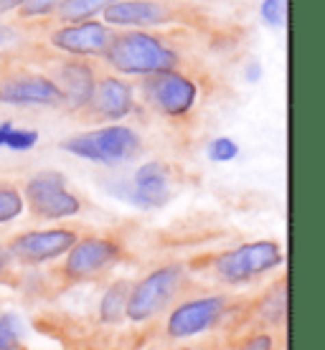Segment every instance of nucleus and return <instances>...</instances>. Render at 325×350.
I'll list each match as a JSON object with an SVG mask.
<instances>
[{
  "label": "nucleus",
  "mask_w": 325,
  "mask_h": 350,
  "mask_svg": "<svg viewBox=\"0 0 325 350\" xmlns=\"http://www.w3.org/2000/svg\"><path fill=\"white\" fill-rule=\"evenodd\" d=\"M23 201L34 216L46 221L71 219L81 211V201L66 188V178L59 170H41L28 178Z\"/></svg>",
  "instance_id": "nucleus-6"
},
{
  "label": "nucleus",
  "mask_w": 325,
  "mask_h": 350,
  "mask_svg": "<svg viewBox=\"0 0 325 350\" xmlns=\"http://www.w3.org/2000/svg\"><path fill=\"white\" fill-rule=\"evenodd\" d=\"M259 10H262V18L267 26L280 28L285 26V18H287V0H264Z\"/></svg>",
  "instance_id": "nucleus-22"
},
{
  "label": "nucleus",
  "mask_w": 325,
  "mask_h": 350,
  "mask_svg": "<svg viewBox=\"0 0 325 350\" xmlns=\"http://www.w3.org/2000/svg\"><path fill=\"white\" fill-rule=\"evenodd\" d=\"M237 155H239V145L234 140H229V137H216L209 145V158L213 163H229V160H234Z\"/></svg>",
  "instance_id": "nucleus-23"
},
{
  "label": "nucleus",
  "mask_w": 325,
  "mask_h": 350,
  "mask_svg": "<svg viewBox=\"0 0 325 350\" xmlns=\"http://www.w3.org/2000/svg\"><path fill=\"white\" fill-rule=\"evenodd\" d=\"M62 150L81 160L117 165V163H127V160L138 158L142 150V140L127 124H107V127L79 132L69 140H64Z\"/></svg>",
  "instance_id": "nucleus-3"
},
{
  "label": "nucleus",
  "mask_w": 325,
  "mask_h": 350,
  "mask_svg": "<svg viewBox=\"0 0 325 350\" xmlns=\"http://www.w3.org/2000/svg\"><path fill=\"white\" fill-rule=\"evenodd\" d=\"M176 350H198V348H194V345H183V348H176Z\"/></svg>",
  "instance_id": "nucleus-31"
},
{
  "label": "nucleus",
  "mask_w": 325,
  "mask_h": 350,
  "mask_svg": "<svg viewBox=\"0 0 325 350\" xmlns=\"http://www.w3.org/2000/svg\"><path fill=\"white\" fill-rule=\"evenodd\" d=\"M170 8L158 0H117L102 10L105 26H130L148 28L170 21Z\"/></svg>",
  "instance_id": "nucleus-14"
},
{
  "label": "nucleus",
  "mask_w": 325,
  "mask_h": 350,
  "mask_svg": "<svg viewBox=\"0 0 325 350\" xmlns=\"http://www.w3.org/2000/svg\"><path fill=\"white\" fill-rule=\"evenodd\" d=\"M234 350H277V342H274L272 333H267V330H257V333L246 335L244 340L239 342Z\"/></svg>",
  "instance_id": "nucleus-24"
},
{
  "label": "nucleus",
  "mask_w": 325,
  "mask_h": 350,
  "mask_svg": "<svg viewBox=\"0 0 325 350\" xmlns=\"http://www.w3.org/2000/svg\"><path fill=\"white\" fill-rule=\"evenodd\" d=\"M170 201V170L160 160L142 163L132 178V203L142 208H163Z\"/></svg>",
  "instance_id": "nucleus-15"
},
{
  "label": "nucleus",
  "mask_w": 325,
  "mask_h": 350,
  "mask_svg": "<svg viewBox=\"0 0 325 350\" xmlns=\"http://www.w3.org/2000/svg\"><path fill=\"white\" fill-rule=\"evenodd\" d=\"M77 231L71 228H38V231H23L5 244L13 262L23 267H38L51 259H59L77 244Z\"/></svg>",
  "instance_id": "nucleus-9"
},
{
  "label": "nucleus",
  "mask_w": 325,
  "mask_h": 350,
  "mask_svg": "<svg viewBox=\"0 0 325 350\" xmlns=\"http://www.w3.org/2000/svg\"><path fill=\"white\" fill-rule=\"evenodd\" d=\"M130 280H117L112 287H107V292L99 299V323L105 325H117L122 323L125 310H127V297H130Z\"/></svg>",
  "instance_id": "nucleus-17"
},
{
  "label": "nucleus",
  "mask_w": 325,
  "mask_h": 350,
  "mask_svg": "<svg viewBox=\"0 0 325 350\" xmlns=\"http://www.w3.org/2000/svg\"><path fill=\"white\" fill-rule=\"evenodd\" d=\"M135 109V92L125 79L105 74L97 77L94 92L89 96V105L81 109L89 120H125Z\"/></svg>",
  "instance_id": "nucleus-12"
},
{
  "label": "nucleus",
  "mask_w": 325,
  "mask_h": 350,
  "mask_svg": "<svg viewBox=\"0 0 325 350\" xmlns=\"http://www.w3.org/2000/svg\"><path fill=\"white\" fill-rule=\"evenodd\" d=\"M23 5V0H0V16L8 13V10H16Z\"/></svg>",
  "instance_id": "nucleus-29"
},
{
  "label": "nucleus",
  "mask_w": 325,
  "mask_h": 350,
  "mask_svg": "<svg viewBox=\"0 0 325 350\" xmlns=\"http://www.w3.org/2000/svg\"><path fill=\"white\" fill-rule=\"evenodd\" d=\"M26 208V201L18 188L13 185H0V224H10L16 221Z\"/></svg>",
  "instance_id": "nucleus-19"
},
{
  "label": "nucleus",
  "mask_w": 325,
  "mask_h": 350,
  "mask_svg": "<svg viewBox=\"0 0 325 350\" xmlns=\"http://www.w3.org/2000/svg\"><path fill=\"white\" fill-rule=\"evenodd\" d=\"M185 280H188V274H185L183 264H166V267L153 269L130 287L125 317L132 323L153 320L173 305V299L185 289Z\"/></svg>",
  "instance_id": "nucleus-2"
},
{
  "label": "nucleus",
  "mask_w": 325,
  "mask_h": 350,
  "mask_svg": "<svg viewBox=\"0 0 325 350\" xmlns=\"http://www.w3.org/2000/svg\"><path fill=\"white\" fill-rule=\"evenodd\" d=\"M122 259V244L107 237H84L66 252L62 267V280L69 284H79L102 277Z\"/></svg>",
  "instance_id": "nucleus-7"
},
{
  "label": "nucleus",
  "mask_w": 325,
  "mask_h": 350,
  "mask_svg": "<svg viewBox=\"0 0 325 350\" xmlns=\"http://www.w3.org/2000/svg\"><path fill=\"white\" fill-rule=\"evenodd\" d=\"M0 105L64 107V96L46 74L8 71V74L0 77Z\"/></svg>",
  "instance_id": "nucleus-10"
},
{
  "label": "nucleus",
  "mask_w": 325,
  "mask_h": 350,
  "mask_svg": "<svg viewBox=\"0 0 325 350\" xmlns=\"http://www.w3.org/2000/svg\"><path fill=\"white\" fill-rule=\"evenodd\" d=\"M282 259L285 256H282V249L277 241H249V244H242L237 249L216 254L211 269L221 284L239 287V284H249L257 277L277 269Z\"/></svg>",
  "instance_id": "nucleus-4"
},
{
  "label": "nucleus",
  "mask_w": 325,
  "mask_h": 350,
  "mask_svg": "<svg viewBox=\"0 0 325 350\" xmlns=\"http://www.w3.org/2000/svg\"><path fill=\"white\" fill-rule=\"evenodd\" d=\"M49 79L59 87L64 96V107L69 109H84L89 105V96L94 92L97 84V74L84 59H69V62H59L53 66Z\"/></svg>",
  "instance_id": "nucleus-13"
},
{
  "label": "nucleus",
  "mask_w": 325,
  "mask_h": 350,
  "mask_svg": "<svg viewBox=\"0 0 325 350\" xmlns=\"http://www.w3.org/2000/svg\"><path fill=\"white\" fill-rule=\"evenodd\" d=\"M16 38V31L10 26H5V23H0V46H5V44H10Z\"/></svg>",
  "instance_id": "nucleus-28"
},
{
  "label": "nucleus",
  "mask_w": 325,
  "mask_h": 350,
  "mask_svg": "<svg viewBox=\"0 0 325 350\" xmlns=\"http://www.w3.org/2000/svg\"><path fill=\"white\" fill-rule=\"evenodd\" d=\"M234 310L237 299L231 295H201L183 299L168 312L166 335L170 340H188L194 335L209 333Z\"/></svg>",
  "instance_id": "nucleus-5"
},
{
  "label": "nucleus",
  "mask_w": 325,
  "mask_h": 350,
  "mask_svg": "<svg viewBox=\"0 0 325 350\" xmlns=\"http://www.w3.org/2000/svg\"><path fill=\"white\" fill-rule=\"evenodd\" d=\"M255 312H257V320L262 325L267 323V325L280 327L285 315H287V280H285V277L274 282L272 287L257 299Z\"/></svg>",
  "instance_id": "nucleus-16"
},
{
  "label": "nucleus",
  "mask_w": 325,
  "mask_h": 350,
  "mask_svg": "<svg viewBox=\"0 0 325 350\" xmlns=\"http://www.w3.org/2000/svg\"><path fill=\"white\" fill-rule=\"evenodd\" d=\"M105 62L125 77H150L160 71H176L181 53L155 33L127 31L112 36L105 51Z\"/></svg>",
  "instance_id": "nucleus-1"
},
{
  "label": "nucleus",
  "mask_w": 325,
  "mask_h": 350,
  "mask_svg": "<svg viewBox=\"0 0 325 350\" xmlns=\"http://www.w3.org/2000/svg\"><path fill=\"white\" fill-rule=\"evenodd\" d=\"M259 74H262L259 64H249V69H246V77H249V81H257V79H259Z\"/></svg>",
  "instance_id": "nucleus-30"
},
{
  "label": "nucleus",
  "mask_w": 325,
  "mask_h": 350,
  "mask_svg": "<svg viewBox=\"0 0 325 350\" xmlns=\"http://www.w3.org/2000/svg\"><path fill=\"white\" fill-rule=\"evenodd\" d=\"M112 3H117V0H64L59 10H56V16L66 21V23H84L92 16L102 13Z\"/></svg>",
  "instance_id": "nucleus-18"
},
{
  "label": "nucleus",
  "mask_w": 325,
  "mask_h": 350,
  "mask_svg": "<svg viewBox=\"0 0 325 350\" xmlns=\"http://www.w3.org/2000/svg\"><path fill=\"white\" fill-rule=\"evenodd\" d=\"M112 28L99 21H84V23H69L56 28L49 36V44L69 56H105L107 46L112 41Z\"/></svg>",
  "instance_id": "nucleus-11"
},
{
  "label": "nucleus",
  "mask_w": 325,
  "mask_h": 350,
  "mask_svg": "<svg viewBox=\"0 0 325 350\" xmlns=\"http://www.w3.org/2000/svg\"><path fill=\"white\" fill-rule=\"evenodd\" d=\"M21 317L13 312L0 315V350H21Z\"/></svg>",
  "instance_id": "nucleus-20"
},
{
  "label": "nucleus",
  "mask_w": 325,
  "mask_h": 350,
  "mask_svg": "<svg viewBox=\"0 0 325 350\" xmlns=\"http://www.w3.org/2000/svg\"><path fill=\"white\" fill-rule=\"evenodd\" d=\"M13 124L8 122V120H0V148H8V140H10V135H13Z\"/></svg>",
  "instance_id": "nucleus-26"
},
{
  "label": "nucleus",
  "mask_w": 325,
  "mask_h": 350,
  "mask_svg": "<svg viewBox=\"0 0 325 350\" xmlns=\"http://www.w3.org/2000/svg\"><path fill=\"white\" fill-rule=\"evenodd\" d=\"M142 99L163 117L178 120L194 109L198 99V87L191 77H185L181 71H160L150 74L140 84Z\"/></svg>",
  "instance_id": "nucleus-8"
},
{
  "label": "nucleus",
  "mask_w": 325,
  "mask_h": 350,
  "mask_svg": "<svg viewBox=\"0 0 325 350\" xmlns=\"http://www.w3.org/2000/svg\"><path fill=\"white\" fill-rule=\"evenodd\" d=\"M62 3L64 0H23L18 13H21V18H46L56 13Z\"/></svg>",
  "instance_id": "nucleus-21"
},
{
  "label": "nucleus",
  "mask_w": 325,
  "mask_h": 350,
  "mask_svg": "<svg viewBox=\"0 0 325 350\" xmlns=\"http://www.w3.org/2000/svg\"><path fill=\"white\" fill-rule=\"evenodd\" d=\"M38 142V132L36 130H13V135H10L8 140V150H16V152H26V150H31Z\"/></svg>",
  "instance_id": "nucleus-25"
},
{
  "label": "nucleus",
  "mask_w": 325,
  "mask_h": 350,
  "mask_svg": "<svg viewBox=\"0 0 325 350\" xmlns=\"http://www.w3.org/2000/svg\"><path fill=\"white\" fill-rule=\"evenodd\" d=\"M10 262H13V259H10V254H8V249H5V244H3V246H0V280H3L5 274H8Z\"/></svg>",
  "instance_id": "nucleus-27"
}]
</instances>
